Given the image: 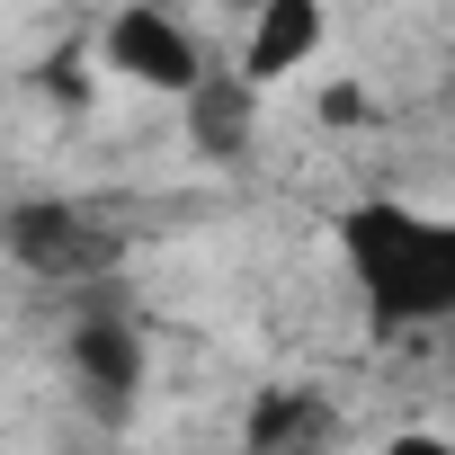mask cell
<instances>
[{
  "label": "cell",
  "instance_id": "obj_9",
  "mask_svg": "<svg viewBox=\"0 0 455 455\" xmlns=\"http://www.w3.org/2000/svg\"><path fill=\"white\" fill-rule=\"evenodd\" d=\"M45 90H63V99H81V90H90V81H81V63H72V54H63V63H45Z\"/></svg>",
  "mask_w": 455,
  "mask_h": 455
},
{
  "label": "cell",
  "instance_id": "obj_8",
  "mask_svg": "<svg viewBox=\"0 0 455 455\" xmlns=\"http://www.w3.org/2000/svg\"><path fill=\"white\" fill-rule=\"evenodd\" d=\"M384 455H455V437H437V428H402V437H384Z\"/></svg>",
  "mask_w": 455,
  "mask_h": 455
},
{
  "label": "cell",
  "instance_id": "obj_2",
  "mask_svg": "<svg viewBox=\"0 0 455 455\" xmlns=\"http://www.w3.org/2000/svg\"><path fill=\"white\" fill-rule=\"evenodd\" d=\"M0 242H10V259L45 286H90L125 259V233H108V223L90 205H63V196H28L10 205V223H0Z\"/></svg>",
  "mask_w": 455,
  "mask_h": 455
},
{
  "label": "cell",
  "instance_id": "obj_6",
  "mask_svg": "<svg viewBox=\"0 0 455 455\" xmlns=\"http://www.w3.org/2000/svg\"><path fill=\"white\" fill-rule=\"evenodd\" d=\"M322 54V10L313 0H268V10L251 19V45H242V81L251 90H268V81H286V72H304Z\"/></svg>",
  "mask_w": 455,
  "mask_h": 455
},
{
  "label": "cell",
  "instance_id": "obj_7",
  "mask_svg": "<svg viewBox=\"0 0 455 455\" xmlns=\"http://www.w3.org/2000/svg\"><path fill=\"white\" fill-rule=\"evenodd\" d=\"M242 446L251 455H322L331 446V402L313 384H268L242 419Z\"/></svg>",
  "mask_w": 455,
  "mask_h": 455
},
{
  "label": "cell",
  "instance_id": "obj_3",
  "mask_svg": "<svg viewBox=\"0 0 455 455\" xmlns=\"http://www.w3.org/2000/svg\"><path fill=\"white\" fill-rule=\"evenodd\" d=\"M99 45H108V72H125V81H143V90L188 99V90L205 81V45H196L170 10H116Z\"/></svg>",
  "mask_w": 455,
  "mask_h": 455
},
{
  "label": "cell",
  "instance_id": "obj_4",
  "mask_svg": "<svg viewBox=\"0 0 455 455\" xmlns=\"http://www.w3.org/2000/svg\"><path fill=\"white\" fill-rule=\"evenodd\" d=\"M72 384L99 419H125L143 402V331L125 313H81L72 322Z\"/></svg>",
  "mask_w": 455,
  "mask_h": 455
},
{
  "label": "cell",
  "instance_id": "obj_5",
  "mask_svg": "<svg viewBox=\"0 0 455 455\" xmlns=\"http://www.w3.org/2000/svg\"><path fill=\"white\" fill-rule=\"evenodd\" d=\"M179 108H188V152H196V161H214V170H242V161H251V143H259V90H251L242 72L205 63V81H196Z\"/></svg>",
  "mask_w": 455,
  "mask_h": 455
},
{
  "label": "cell",
  "instance_id": "obj_1",
  "mask_svg": "<svg viewBox=\"0 0 455 455\" xmlns=\"http://www.w3.org/2000/svg\"><path fill=\"white\" fill-rule=\"evenodd\" d=\"M339 268H348L375 339L446 331L455 322V214H428L402 196H357L339 214Z\"/></svg>",
  "mask_w": 455,
  "mask_h": 455
}]
</instances>
